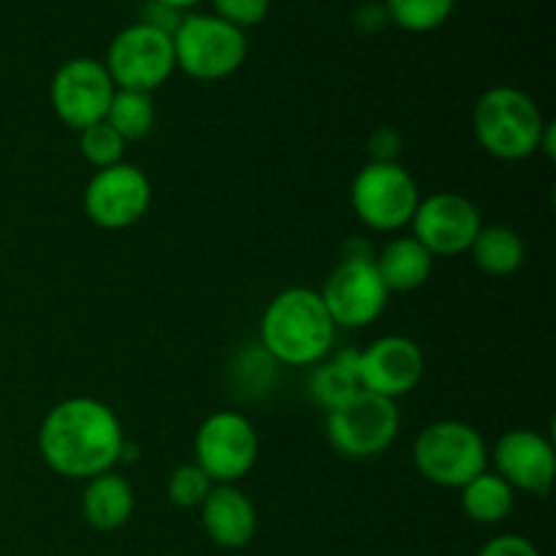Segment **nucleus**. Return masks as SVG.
<instances>
[{
    "instance_id": "nucleus-29",
    "label": "nucleus",
    "mask_w": 556,
    "mask_h": 556,
    "mask_svg": "<svg viewBox=\"0 0 556 556\" xmlns=\"http://www.w3.org/2000/svg\"><path fill=\"white\" fill-rule=\"evenodd\" d=\"M182 16H185L182 11L172 9V5L161 3V0H147V5L141 9L139 22H144V25H150V27H157V30H163L172 36V33L177 30V25Z\"/></svg>"
},
{
    "instance_id": "nucleus-23",
    "label": "nucleus",
    "mask_w": 556,
    "mask_h": 556,
    "mask_svg": "<svg viewBox=\"0 0 556 556\" xmlns=\"http://www.w3.org/2000/svg\"><path fill=\"white\" fill-rule=\"evenodd\" d=\"M456 0H386V16L410 33L438 30L454 14Z\"/></svg>"
},
{
    "instance_id": "nucleus-2",
    "label": "nucleus",
    "mask_w": 556,
    "mask_h": 556,
    "mask_svg": "<svg viewBox=\"0 0 556 556\" xmlns=\"http://www.w3.org/2000/svg\"><path fill=\"white\" fill-rule=\"evenodd\" d=\"M337 326L313 288H288L261 315V351L286 367H315L334 345Z\"/></svg>"
},
{
    "instance_id": "nucleus-22",
    "label": "nucleus",
    "mask_w": 556,
    "mask_h": 556,
    "mask_svg": "<svg viewBox=\"0 0 556 556\" xmlns=\"http://www.w3.org/2000/svg\"><path fill=\"white\" fill-rule=\"evenodd\" d=\"M109 125L123 136V141H139L152 134L155 128V103H152L150 92L136 90H114L112 103L106 112Z\"/></svg>"
},
{
    "instance_id": "nucleus-5",
    "label": "nucleus",
    "mask_w": 556,
    "mask_h": 556,
    "mask_svg": "<svg viewBox=\"0 0 556 556\" xmlns=\"http://www.w3.org/2000/svg\"><path fill=\"white\" fill-rule=\"evenodd\" d=\"M177 68L190 79L220 81L248 58V36L215 14H185L172 33Z\"/></svg>"
},
{
    "instance_id": "nucleus-27",
    "label": "nucleus",
    "mask_w": 556,
    "mask_h": 556,
    "mask_svg": "<svg viewBox=\"0 0 556 556\" xmlns=\"http://www.w3.org/2000/svg\"><path fill=\"white\" fill-rule=\"evenodd\" d=\"M478 556H541L535 543L521 535H497L478 552Z\"/></svg>"
},
{
    "instance_id": "nucleus-25",
    "label": "nucleus",
    "mask_w": 556,
    "mask_h": 556,
    "mask_svg": "<svg viewBox=\"0 0 556 556\" xmlns=\"http://www.w3.org/2000/svg\"><path fill=\"white\" fill-rule=\"evenodd\" d=\"M215 483L206 478V472L199 465H179L177 470L168 476L166 481V497L172 500L177 508H201L206 494L212 492Z\"/></svg>"
},
{
    "instance_id": "nucleus-26",
    "label": "nucleus",
    "mask_w": 556,
    "mask_h": 556,
    "mask_svg": "<svg viewBox=\"0 0 556 556\" xmlns=\"http://www.w3.org/2000/svg\"><path fill=\"white\" fill-rule=\"evenodd\" d=\"M212 5H215V16L239 30H248L266 20L271 0H212Z\"/></svg>"
},
{
    "instance_id": "nucleus-21",
    "label": "nucleus",
    "mask_w": 556,
    "mask_h": 556,
    "mask_svg": "<svg viewBox=\"0 0 556 556\" xmlns=\"http://www.w3.org/2000/svg\"><path fill=\"white\" fill-rule=\"evenodd\" d=\"M459 492L462 510H465L467 519H472L476 525H500V521L508 519L510 510H514L516 492L492 470L472 478V481L467 483V486H462Z\"/></svg>"
},
{
    "instance_id": "nucleus-7",
    "label": "nucleus",
    "mask_w": 556,
    "mask_h": 556,
    "mask_svg": "<svg viewBox=\"0 0 556 556\" xmlns=\"http://www.w3.org/2000/svg\"><path fill=\"white\" fill-rule=\"evenodd\" d=\"M326 434L337 454L348 459H375L400 434V410L394 400L358 391L345 405L329 410Z\"/></svg>"
},
{
    "instance_id": "nucleus-24",
    "label": "nucleus",
    "mask_w": 556,
    "mask_h": 556,
    "mask_svg": "<svg viewBox=\"0 0 556 556\" xmlns=\"http://www.w3.org/2000/svg\"><path fill=\"white\" fill-rule=\"evenodd\" d=\"M79 150L85 155V161L90 166L98 168H109L114 163H123V152H125V141L106 119L101 123L90 125V128L79 130Z\"/></svg>"
},
{
    "instance_id": "nucleus-28",
    "label": "nucleus",
    "mask_w": 556,
    "mask_h": 556,
    "mask_svg": "<svg viewBox=\"0 0 556 556\" xmlns=\"http://www.w3.org/2000/svg\"><path fill=\"white\" fill-rule=\"evenodd\" d=\"M402 150V136L394 128H378L369 136V155L372 163H396Z\"/></svg>"
},
{
    "instance_id": "nucleus-14",
    "label": "nucleus",
    "mask_w": 556,
    "mask_h": 556,
    "mask_svg": "<svg viewBox=\"0 0 556 556\" xmlns=\"http://www.w3.org/2000/svg\"><path fill=\"white\" fill-rule=\"evenodd\" d=\"M424 353L410 337L386 334L358 351V383L369 394L400 400L424 378Z\"/></svg>"
},
{
    "instance_id": "nucleus-13",
    "label": "nucleus",
    "mask_w": 556,
    "mask_h": 556,
    "mask_svg": "<svg viewBox=\"0 0 556 556\" xmlns=\"http://www.w3.org/2000/svg\"><path fill=\"white\" fill-rule=\"evenodd\" d=\"M410 226V237H416L432 253V258L434 255L451 258V255H462L472 248L483 223L481 212L470 199L440 190V193L418 201Z\"/></svg>"
},
{
    "instance_id": "nucleus-12",
    "label": "nucleus",
    "mask_w": 556,
    "mask_h": 556,
    "mask_svg": "<svg viewBox=\"0 0 556 556\" xmlns=\"http://www.w3.org/2000/svg\"><path fill=\"white\" fill-rule=\"evenodd\" d=\"M337 329H364L383 315L389 291L372 258H342L320 288Z\"/></svg>"
},
{
    "instance_id": "nucleus-11",
    "label": "nucleus",
    "mask_w": 556,
    "mask_h": 556,
    "mask_svg": "<svg viewBox=\"0 0 556 556\" xmlns=\"http://www.w3.org/2000/svg\"><path fill=\"white\" fill-rule=\"evenodd\" d=\"M152 201V185L134 163H114L98 168L87 182L81 204L85 215L106 231H123L147 215Z\"/></svg>"
},
{
    "instance_id": "nucleus-17",
    "label": "nucleus",
    "mask_w": 556,
    "mask_h": 556,
    "mask_svg": "<svg viewBox=\"0 0 556 556\" xmlns=\"http://www.w3.org/2000/svg\"><path fill=\"white\" fill-rule=\"evenodd\" d=\"M134 489L119 472L109 470L85 481L79 508L87 525L98 532H114L128 525L134 514Z\"/></svg>"
},
{
    "instance_id": "nucleus-10",
    "label": "nucleus",
    "mask_w": 556,
    "mask_h": 556,
    "mask_svg": "<svg viewBox=\"0 0 556 556\" xmlns=\"http://www.w3.org/2000/svg\"><path fill=\"white\" fill-rule=\"evenodd\" d=\"M114 81L106 65L96 58H71L54 71L49 103L54 114L76 134L101 123L114 96Z\"/></svg>"
},
{
    "instance_id": "nucleus-15",
    "label": "nucleus",
    "mask_w": 556,
    "mask_h": 556,
    "mask_svg": "<svg viewBox=\"0 0 556 556\" xmlns=\"http://www.w3.org/2000/svg\"><path fill=\"white\" fill-rule=\"evenodd\" d=\"M494 472L514 492L546 497L556 476V454L552 440L532 429H510L494 443Z\"/></svg>"
},
{
    "instance_id": "nucleus-30",
    "label": "nucleus",
    "mask_w": 556,
    "mask_h": 556,
    "mask_svg": "<svg viewBox=\"0 0 556 556\" xmlns=\"http://www.w3.org/2000/svg\"><path fill=\"white\" fill-rule=\"evenodd\" d=\"M161 3L172 5V9H177V11H188V9H193V5L204 3V0H161Z\"/></svg>"
},
{
    "instance_id": "nucleus-4",
    "label": "nucleus",
    "mask_w": 556,
    "mask_h": 556,
    "mask_svg": "<svg viewBox=\"0 0 556 556\" xmlns=\"http://www.w3.org/2000/svg\"><path fill=\"white\" fill-rule=\"evenodd\" d=\"M413 465L434 486L462 489L489 470V445L470 424L434 421L413 443Z\"/></svg>"
},
{
    "instance_id": "nucleus-18",
    "label": "nucleus",
    "mask_w": 556,
    "mask_h": 556,
    "mask_svg": "<svg viewBox=\"0 0 556 556\" xmlns=\"http://www.w3.org/2000/svg\"><path fill=\"white\" fill-rule=\"evenodd\" d=\"M372 261L389 293L416 291L429 280L434 266L432 253L416 237H394Z\"/></svg>"
},
{
    "instance_id": "nucleus-8",
    "label": "nucleus",
    "mask_w": 556,
    "mask_h": 556,
    "mask_svg": "<svg viewBox=\"0 0 556 556\" xmlns=\"http://www.w3.org/2000/svg\"><path fill=\"white\" fill-rule=\"evenodd\" d=\"M103 65L117 90L150 92L152 96V90L166 85L168 76L177 71L172 36L144 25V22L123 27L109 43Z\"/></svg>"
},
{
    "instance_id": "nucleus-1",
    "label": "nucleus",
    "mask_w": 556,
    "mask_h": 556,
    "mask_svg": "<svg viewBox=\"0 0 556 556\" xmlns=\"http://www.w3.org/2000/svg\"><path fill=\"white\" fill-rule=\"evenodd\" d=\"M125 443L117 413L92 396H71L43 416L38 451L58 476L90 481L114 470Z\"/></svg>"
},
{
    "instance_id": "nucleus-3",
    "label": "nucleus",
    "mask_w": 556,
    "mask_h": 556,
    "mask_svg": "<svg viewBox=\"0 0 556 556\" xmlns=\"http://www.w3.org/2000/svg\"><path fill=\"white\" fill-rule=\"evenodd\" d=\"M546 125L538 103L519 87H492L472 109L478 144L500 161H525L535 155Z\"/></svg>"
},
{
    "instance_id": "nucleus-19",
    "label": "nucleus",
    "mask_w": 556,
    "mask_h": 556,
    "mask_svg": "<svg viewBox=\"0 0 556 556\" xmlns=\"http://www.w3.org/2000/svg\"><path fill=\"white\" fill-rule=\"evenodd\" d=\"M358 391H362V383H358L356 348H345L337 356L324 358V362L315 364L313 375H309V394L324 410L345 405Z\"/></svg>"
},
{
    "instance_id": "nucleus-6",
    "label": "nucleus",
    "mask_w": 556,
    "mask_h": 556,
    "mask_svg": "<svg viewBox=\"0 0 556 556\" xmlns=\"http://www.w3.org/2000/svg\"><path fill=\"white\" fill-rule=\"evenodd\" d=\"M418 201L421 193L416 179L400 163H367L353 177V212L372 231L394 233L410 226Z\"/></svg>"
},
{
    "instance_id": "nucleus-20",
    "label": "nucleus",
    "mask_w": 556,
    "mask_h": 556,
    "mask_svg": "<svg viewBox=\"0 0 556 556\" xmlns=\"http://www.w3.org/2000/svg\"><path fill=\"white\" fill-rule=\"evenodd\" d=\"M478 269L489 277H508L525 264V239L508 226H481L476 242L467 250Z\"/></svg>"
},
{
    "instance_id": "nucleus-9",
    "label": "nucleus",
    "mask_w": 556,
    "mask_h": 556,
    "mask_svg": "<svg viewBox=\"0 0 556 556\" xmlns=\"http://www.w3.org/2000/svg\"><path fill=\"white\" fill-rule=\"evenodd\" d=\"M195 465L215 486L237 483L258 462V432L242 413L217 410L195 432Z\"/></svg>"
},
{
    "instance_id": "nucleus-16",
    "label": "nucleus",
    "mask_w": 556,
    "mask_h": 556,
    "mask_svg": "<svg viewBox=\"0 0 556 556\" xmlns=\"http://www.w3.org/2000/svg\"><path fill=\"white\" fill-rule=\"evenodd\" d=\"M201 525L210 541L220 548H242L253 541L258 516L253 500L237 489V483L212 486L201 503Z\"/></svg>"
}]
</instances>
